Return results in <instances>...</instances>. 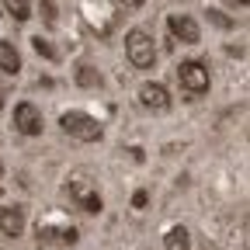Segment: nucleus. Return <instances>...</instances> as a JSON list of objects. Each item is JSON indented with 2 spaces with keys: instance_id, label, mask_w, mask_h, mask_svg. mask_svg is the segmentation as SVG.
Segmentation results:
<instances>
[{
  "instance_id": "1",
  "label": "nucleus",
  "mask_w": 250,
  "mask_h": 250,
  "mask_svg": "<svg viewBox=\"0 0 250 250\" xmlns=\"http://www.w3.org/2000/svg\"><path fill=\"white\" fill-rule=\"evenodd\" d=\"M59 125L66 129L70 136L83 139V143H94V139H101V122L98 118H90L87 111H62Z\"/></svg>"
},
{
  "instance_id": "2",
  "label": "nucleus",
  "mask_w": 250,
  "mask_h": 250,
  "mask_svg": "<svg viewBox=\"0 0 250 250\" xmlns=\"http://www.w3.org/2000/svg\"><path fill=\"white\" fill-rule=\"evenodd\" d=\"M125 52H129V59L136 62L139 70H149L156 62V49H153V39L146 35L143 28H132L129 35H125Z\"/></svg>"
},
{
  "instance_id": "3",
  "label": "nucleus",
  "mask_w": 250,
  "mask_h": 250,
  "mask_svg": "<svg viewBox=\"0 0 250 250\" xmlns=\"http://www.w3.org/2000/svg\"><path fill=\"white\" fill-rule=\"evenodd\" d=\"M177 80L188 94H205L208 90V70L202 66L198 59H184L177 66Z\"/></svg>"
},
{
  "instance_id": "4",
  "label": "nucleus",
  "mask_w": 250,
  "mask_h": 250,
  "mask_svg": "<svg viewBox=\"0 0 250 250\" xmlns=\"http://www.w3.org/2000/svg\"><path fill=\"white\" fill-rule=\"evenodd\" d=\"M14 125L24 132V136H42V129H45V122H42V111L31 104V101H21L18 108H14Z\"/></svg>"
},
{
  "instance_id": "5",
  "label": "nucleus",
  "mask_w": 250,
  "mask_h": 250,
  "mask_svg": "<svg viewBox=\"0 0 250 250\" xmlns=\"http://www.w3.org/2000/svg\"><path fill=\"white\" fill-rule=\"evenodd\" d=\"M167 28H170V35L184 45H195L202 39V28L195 24V18H188V14H170L167 18Z\"/></svg>"
},
{
  "instance_id": "6",
  "label": "nucleus",
  "mask_w": 250,
  "mask_h": 250,
  "mask_svg": "<svg viewBox=\"0 0 250 250\" xmlns=\"http://www.w3.org/2000/svg\"><path fill=\"white\" fill-rule=\"evenodd\" d=\"M139 101L149 108V111H167L170 108V94L164 83H143L139 87Z\"/></svg>"
},
{
  "instance_id": "7",
  "label": "nucleus",
  "mask_w": 250,
  "mask_h": 250,
  "mask_svg": "<svg viewBox=\"0 0 250 250\" xmlns=\"http://www.w3.org/2000/svg\"><path fill=\"white\" fill-rule=\"evenodd\" d=\"M0 233L4 236H21L24 233V208H0Z\"/></svg>"
},
{
  "instance_id": "8",
  "label": "nucleus",
  "mask_w": 250,
  "mask_h": 250,
  "mask_svg": "<svg viewBox=\"0 0 250 250\" xmlns=\"http://www.w3.org/2000/svg\"><path fill=\"white\" fill-rule=\"evenodd\" d=\"M39 236H49V240H56V243H77V229L73 226H52V223H39Z\"/></svg>"
},
{
  "instance_id": "9",
  "label": "nucleus",
  "mask_w": 250,
  "mask_h": 250,
  "mask_svg": "<svg viewBox=\"0 0 250 250\" xmlns=\"http://www.w3.org/2000/svg\"><path fill=\"white\" fill-rule=\"evenodd\" d=\"M164 247L167 250H191V233L184 226H170L167 236H164Z\"/></svg>"
},
{
  "instance_id": "10",
  "label": "nucleus",
  "mask_w": 250,
  "mask_h": 250,
  "mask_svg": "<svg viewBox=\"0 0 250 250\" xmlns=\"http://www.w3.org/2000/svg\"><path fill=\"white\" fill-rule=\"evenodd\" d=\"M0 70L4 73H18L21 70V56L11 42H0Z\"/></svg>"
},
{
  "instance_id": "11",
  "label": "nucleus",
  "mask_w": 250,
  "mask_h": 250,
  "mask_svg": "<svg viewBox=\"0 0 250 250\" xmlns=\"http://www.w3.org/2000/svg\"><path fill=\"white\" fill-rule=\"evenodd\" d=\"M73 198L80 202L83 212H101V195H94V191H80V188H73Z\"/></svg>"
},
{
  "instance_id": "12",
  "label": "nucleus",
  "mask_w": 250,
  "mask_h": 250,
  "mask_svg": "<svg viewBox=\"0 0 250 250\" xmlns=\"http://www.w3.org/2000/svg\"><path fill=\"white\" fill-rule=\"evenodd\" d=\"M4 4L14 14V21H28L31 18V0H4Z\"/></svg>"
},
{
  "instance_id": "13",
  "label": "nucleus",
  "mask_w": 250,
  "mask_h": 250,
  "mask_svg": "<svg viewBox=\"0 0 250 250\" xmlns=\"http://www.w3.org/2000/svg\"><path fill=\"white\" fill-rule=\"evenodd\" d=\"M77 83L80 87H101V73H94V66H80L77 70Z\"/></svg>"
},
{
  "instance_id": "14",
  "label": "nucleus",
  "mask_w": 250,
  "mask_h": 250,
  "mask_svg": "<svg viewBox=\"0 0 250 250\" xmlns=\"http://www.w3.org/2000/svg\"><path fill=\"white\" fill-rule=\"evenodd\" d=\"M31 45H35V52H39V56H45V59H56V49L49 45V39L35 35V39H31Z\"/></svg>"
},
{
  "instance_id": "15",
  "label": "nucleus",
  "mask_w": 250,
  "mask_h": 250,
  "mask_svg": "<svg viewBox=\"0 0 250 250\" xmlns=\"http://www.w3.org/2000/svg\"><path fill=\"white\" fill-rule=\"evenodd\" d=\"M42 4V18H45V24H56V0H39Z\"/></svg>"
},
{
  "instance_id": "16",
  "label": "nucleus",
  "mask_w": 250,
  "mask_h": 250,
  "mask_svg": "<svg viewBox=\"0 0 250 250\" xmlns=\"http://www.w3.org/2000/svg\"><path fill=\"white\" fill-rule=\"evenodd\" d=\"M132 205L143 208V205H146V191H136V195H132Z\"/></svg>"
},
{
  "instance_id": "17",
  "label": "nucleus",
  "mask_w": 250,
  "mask_h": 250,
  "mask_svg": "<svg viewBox=\"0 0 250 250\" xmlns=\"http://www.w3.org/2000/svg\"><path fill=\"white\" fill-rule=\"evenodd\" d=\"M4 98H7V87L0 83V108H4Z\"/></svg>"
},
{
  "instance_id": "18",
  "label": "nucleus",
  "mask_w": 250,
  "mask_h": 250,
  "mask_svg": "<svg viewBox=\"0 0 250 250\" xmlns=\"http://www.w3.org/2000/svg\"><path fill=\"white\" fill-rule=\"evenodd\" d=\"M136 4H143V0H136Z\"/></svg>"
}]
</instances>
